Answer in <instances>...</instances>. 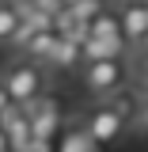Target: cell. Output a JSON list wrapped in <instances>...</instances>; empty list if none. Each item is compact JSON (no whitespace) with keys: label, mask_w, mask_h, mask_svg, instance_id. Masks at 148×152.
<instances>
[{"label":"cell","mask_w":148,"mask_h":152,"mask_svg":"<svg viewBox=\"0 0 148 152\" xmlns=\"http://www.w3.org/2000/svg\"><path fill=\"white\" fill-rule=\"evenodd\" d=\"M0 80H4V88L12 95V103H19V107H31L34 99L46 95V76L38 69V61H31V57L27 61H15Z\"/></svg>","instance_id":"1"},{"label":"cell","mask_w":148,"mask_h":152,"mask_svg":"<svg viewBox=\"0 0 148 152\" xmlns=\"http://www.w3.org/2000/svg\"><path fill=\"white\" fill-rule=\"evenodd\" d=\"M84 84L95 99H106L125 84V61L122 57H99V61H84Z\"/></svg>","instance_id":"2"},{"label":"cell","mask_w":148,"mask_h":152,"mask_svg":"<svg viewBox=\"0 0 148 152\" xmlns=\"http://www.w3.org/2000/svg\"><path fill=\"white\" fill-rule=\"evenodd\" d=\"M122 129H125V114H118L110 107V103H103V107H95L91 118H87V137H91L95 145H114L118 137H122Z\"/></svg>","instance_id":"3"},{"label":"cell","mask_w":148,"mask_h":152,"mask_svg":"<svg viewBox=\"0 0 148 152\" xmlns=\"http://www.w3.org/2000/svg\"><path fill=\"white\" fill-rule=\"evenodd\" d=\"M118 23H122L125 42H129V46H141L144 34H148V4H144V0H122Z\"/></svg>","instance_id":"4"},{"label":"cell","mask_w":148,"mask_h":152,"mask_svg":"<svg viewBox=\"0 0 148 152\" xmlns=\"http://www.w3.org/2000/svg\"><path fill=\"white\" fill-rule=\"evenodd\" d=\"M27 114H31V133H34V141H50L57 133V126H61V107H57V99H34L31 107H27Z\"/></svg>","instance_id":"5"},{"label":"cell","mask_w":148,"mask_h":152,"mask_svg":"<svg viewBox=\"0 0 148 152\" xmlns=\"http://www.w3.org/2000/svg\"><path fill=\"white\" fill-rule=\"evenodd\" d=\"M0 126H4V133H8L12 148L27 152V145L34 141V133H31V114H27V107H19V103H12L8 110L0 114Z\"/></svg>","instance_id":"6"},{"label":"cell","mask_w":148,"mask_h":152,"mask_svg":"<svg viewBox=\"0 0 148 152\" xmlns=\"http://www.w3.org/2000/svg\"><path fill=\"white\" fill-rule=\"evenodd\" d=\"M80 50H84V61H99V57H122L129 50V42L125 38H84L80 42Z\"/></svg>","instance_id":"7"},{"label":"cell","mask_w":148,"mask_h":152,"mask_svg":"<svg viewBox=\"0 0 148 152\" xmlns=\"http://www.w3.org/2000/svg\"><path fill=\"white\" fill-rule=\"evenodd\" d=\"M57 27H38L34 34L27 38V46H23V50H27V57H31V61H50V57H53V50H57Z\"/></svg>","instance_id":"8"},{"label":"cell","mask_w":148,"mask_h":152,"mask_svg":"<svg viewBox=\"0 0 148 152\" xmlns=\"http://www.w3.org/2000/svg\"><path fill=\"white\" fill-rule=\"evenodd\" d=\"M84 31H87L91 38H125V34H122V23H118V12H106V8H103L95 19H87ZM87 34H84V38H87Z\"/></svg>","instance_id":"9"},{"label":"cell","mask_w":148,"mask_h":152,"mask_svg":"<svg viewBox=\"0 0 148 152\" xmlns=\"http://www.w3.org/2000/svg\"><path fill=\"white\" fill-rule=\"evenodd\" d=\"M53 61L57 69H72V65H80L84 61V50H80V38L76 34H61L57 38V50H53Z\"/></svg>","instance_id":"10"},{"label":"cell","mask_w":148,"mask_h":152,"mask_svg":"<svg viewBox=\"0 0 148 152\" xmlns=\"http://www.w3.org/2000/svg\"><path fill=\"white\" fill-rule=\"evenodd\" d=\"M19 19H23V12H19L15 0H0V42L12 38V31L19 27Z\"/></svg>","instance_id":"11"},{"label":"cell","mask_w":148,"mask_h":152,"mask_svg":"<svg viewBox=\"0 0 148 152\" xmlns=\"http://www.w3.org/2000/svg\"><path fill=\"white\" fill-rule=\"evenodd\" d=\"M65 8H69V15L84 27V23H87V19H95L106 4H103V0H72V4H65Z\"/></svg>","instance_id":"12"},{"label":"cell","mask_w":148,"mask_h":152,"mask_svg":"<svg viewBox=\"0 0 148 152\" xmlns=\"http://www.w3.org/2000/svg\"><path fill=\"white\" fill-rule=\"evenodd\" d=\"M129 126H133L137 133H148V99L133 107V114H129Z\"/></svg>","instance_id":"13"},{"label":"cell","mask_w":148,"mask_h":152,"mask_svg":"<svg viewBox=\"0 0 148 152\" xmlns=\"http://www.w3.org/2000/svg\"><path fill=\"white\" fill-rule=\"evenodd\" d=\"M12 107V95H8V88H4V80H0V114Z\"/></svg>","instance_id":"14"},{"label":"cell","mask_w":148,"mask_h":152,"mask_svg":"<svg viewBox=\"0 0 148 152\" xmlns=\"http://www.w3.org/2000/svg\"><path fill=\"white\" fill-rule=\"evenodd\" d=\"M141 84L148 88V50H144V69H141Z\"/></svg>","instance_id":"15"},{"label":"cell","mask_w":148,"mask_h":152,"mask_svg":"<svg viewBox=\"0 0 148 152\" xmlns=\"http://www.w3.org/2000/svg\"><path fill=\"white\" fill-rule=\"evenodd\" d=\"M8 145H12V141H8V133H4V126H0V152L8 148Z\"/></svg>","instance_id":"16"},{"label":"cell","mask_w":148,"mask_h":152,"mask_svg":"<svg viewBox=\"0 0 148 152\" xmlns=\"http://www.w3.org/2000/svg\"><path fill=\"white\" fill-rule=\"evenodd\" d=\"M4 152H23V148H12V145H8V148H4Z\"/></svg>","instance_id":"17"},{"label":"cell","mask_w":148,"mask_h":152,"mask_svg":"<svg viewBox=\"0 0 148 152\" xmlns=\"http://www.w3.org/2000/svg\"><path fill=\"white\" fill-rule=\"evenodd\" d=\"M141 46H144V50H148V34H144V42H141Z\"/></svg>","instance_id":"18"},{"label":"cell","mask_w":148,"mask_h":152,"mask_svg":"<svg viewBox=\"0 0 148 152\" xmlns=\"http://www.w3.org/2000/svg\"><path fill=\"white\" fill-rule=\"evenodd\" d=\"M65 4H72V0H65Z\"/></svg>","instance_id":"19"},{"label":"cell","mask_w":148,"mask_h":152,"mask_svg":"<svg viewBox=\"0 0 148 152\" xmlns=\"http://www.w3.org/2000/svg\"><path fill=\"white\" fill-rule=\"evenodd\" d=\"M15 4H23V0H15Z\"/></svg>","instance_id":"20"},{"label":"cell","mask_w":148,"mask_h":152,"mask_svg":"<svg viewBox=\"0 0 148 152\" xmlns=\"http://www.w3.org/2000/svg\"><path fill=\"white\" fill-rule=\"evenodd\" d=\"M144 4H148V0H144Z\"/></svg>","instance_id":"21"}]
</instances>
